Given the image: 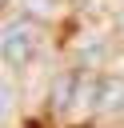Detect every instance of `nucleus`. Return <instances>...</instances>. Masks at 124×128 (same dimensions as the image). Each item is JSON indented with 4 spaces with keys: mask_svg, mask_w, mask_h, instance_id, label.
I'll return each instance as SVG.
<instances>
[{
    "mask_svg": "<svg viewBox=\"0 0 124 128\" xmlns=\"http://www.w3.org/2000/svg\"><path fill=\"white\" fill-rule=\"evenodd\" d=\"M0 48H4V60H8L12 68H24V64L36 56V28L24 24V20L8 24L4 36H0Z\"/></svg>",
    "mask_w": 124,
    "mask_h": 128,
    "instance_id": "nucleus-1",
    "label": "nucleus"
},
{
    "mask_svg": "<svg viewBox=\"0 0 124 128\" xmlns=\"http://www.w3.org/2000/svg\"><path fill=\"white\" fill-rule=\"evenodd\" d=\"M8 108H12V88H8L4 80H0V116H4Z\"/></svg>",
    "mask_w": 124,
    "mask_h": 128,
    "instance_id": "nucleus-3",
    "label": "nucleus"
},
{
    "mask_svg": "<svg viewBox=\"0 0 124 128\" xmlns=\"http://www.w3.org/2000/svg\"><path fill=\"white\" fill-rule=\"evenodd\" d=\"M0 60H4V48H0Z\"/></svg>",
    "mask_w": 124,
    "mask_h": 128,
    "instance_id": "nucleus-4",
    "label": "nucleus"
},
{
    "mask_svg": "<svg viewBox=\"0 0 124 128\" xmlns=\"http://www.w3.org/2000/svg\"><path fill=\"white\" fill-rule=\"evenodd\" d=\"M96 108H100V112L124 108V76H108V80H100V88H96Z\"/></svg>",
    "mask_w": 124,
    "mask_h": 128,
    "instance_id": "nucleus-2",
    "label": "nucleus"
}]
</instances>
